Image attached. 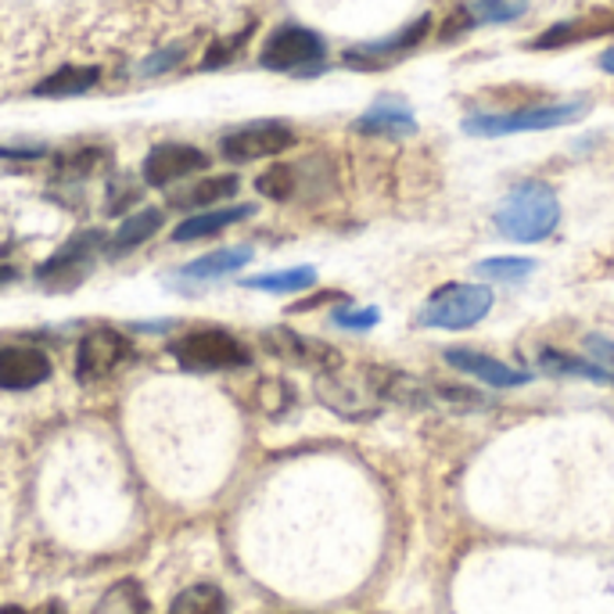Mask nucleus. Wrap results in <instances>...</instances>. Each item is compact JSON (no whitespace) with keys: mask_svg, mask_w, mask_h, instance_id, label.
<instances>
[{"mask_svg":"<svg viewBox=\"0 0 614 614\" xmlns=\"http://www.w3.org/2000/svg\"><path fill=\"white\" fill-rule=\"evenodd\" d=\"M557 220H561V201H557V190L542 180H525L511 187V195L496 209L500 234L522 244L546 241L557 230Z\"/></svg>","mask_w":614,"mask_h":614,"instance_id":"obj_1","label":"nucleus"},{"mask_svg":"<svg viewBox=\"0 0 614 614\" xmlns=\"http://www.w3.org/2000/svg\"><path fill=\"white\" fill-rule=\"evenodd\" d=\"M388 377L392 371H385V366H363V371H352V374L327 371L317 381V395L324 399V406L335 409V414L349 420H366L385 409Z\"/></svg>","mask_w":614,"mask_h":614,"instance_id":"obj_2","label":"nucleus"},{"mask_svg":"<svg viewBox=\"0 0 614 614\" xmlns=\"http://www.w3.org/2000/svg\"><path fill=\"white\" fill-rule=\"evenodd\" d=\"M590 112V101H557V105H531L517 108V112H489V116H468L463 119V133L471 136H507V133H539L553 127H568V122L582 119Z\"/></svg>","mask_w":614,"mask_h":614,"instance_id":"obj_3","label":"nucleus"},{"mask_svg":"<svg viewBox=\"0 0 614 614\" xmlns=\"http://www.w3.org/2000/svg\"><path fill=\"white\" fill-rule=\"evenodd\" d=\"M173 360L187 374H212V371H241L252 363V352L244 341H238L220 327H201L173 341Z\"/></svg>","mask_w":614,"mask_h":614,"instance_id":"obj_4","label":"nucleus"},{"mask_svg":"<svg viewBox=\"0 0 614 614\" xmlns=\"http://www.w3.org/2000/svg\"><path fill=\"white\" fill-rule=\"evenodd\" d=\"M493 309V288L485 284H446L417 313L420 327H446V331H463L474 327Z\"/></svg>","mask_w":614,"mask_h":614,"instance_id":"obj_5","label":"nucleus"},{"mask_svg":"<svg viewBox=\"0 0 614 614\" xmlns=\"http://www.w3.org/2000/svg\"><path fill=\"white\" fill-rule=\"evenodd\" d=\"M327 58V44L320 33L306 30V25H281L259 51V65L270 73H298V68L320 65Z\"/></svg>","mask_w":614,"mask_h":614,"instance_id":"obj_6","label":"nucleus"},{"mask_svg":"<svg viewBox=\"0 0 614 614\" xmlns=\"http://www.w3.org/2000/svg\"><path fill=\"white\" fill-rule=\"evenodd\" d=\"M295 144V130L281 119H259V122H244V127L230 130L220 141V155L227 162H259V158H273L281 152H288Z\"/></svg>","mask_w":614,"mask_h":614,"instance_id":"obj_7","label":"nucleus"},{"mask_svg":"<svg viewBox=\"0 0 614 614\" xmlns=\"http://www.w3.org/2000/svg\"><path fill=\"white\" fill-rule=\"evenodd\" d=\"M130 357H133V346L127 335L116 331V327H94V331L79 341L76 374L79 381H101L108 374H116Z\"/></svg>","mask_w":614,"mask_h":614,"instance_id":"obj_8","label":"nucleus"},{"mask_svg":"<svg viewBox=\"0 0 614 614\" xmlns=\"http://www.w3.org/2000/svg\"><path fill=\"white\" fill-rule=\"evenodd\" d=\"M201 169H209V155L195 144H155L144 158V184L147 187H169L184 176H195Z\"/></svg>","mask_w":614,"mask_h":614,"instance_id":"obj_9","label":"nucleus"},{"mask_svg":"<svg viewBox=\"0 0 614 614\" xmlns=\"http://www.w3.org/2000/svg\"><path fill=\"white\" fill-rule=\"evenodd\" d=\"M263 341H266V349L273 352V357L288 360L295 366H306V371L327 374V371H335V366L341 363V357L331 346H324V341L306 338L298 331H288V327H270V331L263 335Z\"/></svg>","mask_w":614,"mask_h":614,"instance_id":"obj_10","label":"nucleus"},{"mask_svg":"<svg viewBox=\"0 0 614 614\" xmlns=\"http://www.w3.org/2000/svg\"><path fill=\"white\" fill-rule=\"evenodd\" d=\"M428 30H431V19L420 15L417 22H409L406 30H399V33L388 36V40H374V44L349 47V51H346V65L363 68V73H374V68L388 65V62H395V58H403L406 51H414V47L420 44V40L428 36Z\"/></svg>","mask_w":614,"mask_h":614,"instance_id":"obj_11","label":"nucleus"},{"mask_svg":"<svg viewBox=\"0 0 614 614\" xmlns=\"http://www.w3.org/2000/svg\"><path fill=\"white\" fill-rule=\"evenodd\" d=\"M51 377V360L44 349L33 346H8L0 349V388L4 392H30Z\"/></svg>","mask_w":614,"mask_h":614,"instance_id":"obj_12","label":"nucleus"},{"mask_svg":"<svg viewBox=\"0 0 614 614\" xmlns=\"http://www.w3.org/2000/svg\"><path fill=\"white\" fill-rule=\"evenodd\" d=\"M446 363L460 374H471L478 381H485V385H500V388H517L531 377V374L514 371V366L500 363L496 357H485V352H474V349H446Z\"/></svg>","mask_w":614,"mask_h":614,"instance_id":"obj_13","label":"nucleus"},{"mask_svg":"<svg viewBox=\"0 0 614 614\" xmlns=\"http://www.w3.org/2000/svg\"><path fill=\"white\" fill-rule=\"evenodd\" d=\"M607 33H614V15H611V11H590V15H582V19H568V22L550 25V30L531 40V51L571 47V44H582V40L607 36Z\"/></svg>","mask_w":614,"mask_h":614,"instance_id":"obj_14","label":"nucleus"},{"mask_svg":"<svg viewBox=\"0 0 614 614\" xmlns=\"http://www.w3.org/2000/svg\"><path fill=\"white\" fill-rule=\"evenodd\" d=\"M357 133L366 136H409L417 133V119L409 112V105L403 98H377L366 112L357 119Z\"/></svg>","mask_w":614,"mask_h":614,"instance_id":"obj_15","label":"nucleus"},{"mask_svg":"<svg viewBox=\"0 0 614 614\" xmlns=\"http://www.w3.org/2000/svg\"><path fill=\"white\" fill-rule=\"evenodd\" d=\"M528 11L525 0H474V4L453 11V19L446 22L442 36H457L474 25H493V22H514Z\"/></svg>","mask_w":614,"mask_h":614,"instance_id":"obj_16","label":"nucleus"},{"mask_svg":"<svg viewBox=\"0 0 614 614\" xmlns=\"http://www.w3.org/2000/svg\"><path fill=\"white\" fill-rule=\"evenodd\" d=\"M252 212H255V205H227V209L195 212V216H187V220L173 230V241H176V244H187V241L212 238V234H220V230H227V227L249 220Z\"/></svg>","mask_w":614,"mask_h":614,"instance_id":"obj_17","label":"nucleus"},{"mask_svg":"<svg viewBox=\"0 0 614 614\" xmlns=\"http://www.w3.org/2000/svg\"><path fill=\"white\" fill-rule=\"evenodd\" d=\"M98 79H101L98 65H65L47 79H40L33 94L36 98H76V94H87L90 87H98Z\"/></svg>","mask_w":614,"mask_h":614,"instance_id":"obj_18","label":"nucleus"},{"mask_svg":"<svg viewBox=\"0 0 614 614\" xmlns=\"http://www.w3.org/2000/svg\"><path fill=\"white\" fill-rule=\"evenodd\" d=\"M162 209H141V212H133L130 220H122L119 230L112 234V241H108V255L119 259V255H127L133 249H141L144 241H152L158 230H162Z\"/></svg>","mask_w":614,"mask_h":614,"instance_id":"obj_19","label":"nucleus"},{"mask_svg":"<svg viewBox=\"0 0 614 614\" xmlns=\"http://www.w3.org/2000/svg\"><path fill=\"white\" fill-rule=\"evenodd\" d=\"M241 180L238 176H205V180L190 184L187 190H180V195H173L169 201L176 205V209H209V205H220V201H230L238 195Z\"/></svg>","mask_w":614,"mask_h":614,"instance_id":"obj_20","label":"nucleus"},{"mask_svg":"<svg viewBox=\"0 0 614 614\" xmlns=\"http://www.w3.org/2000/svg\"><path fill=\"white\" fill-rule=\"evenodd\" d=\"M98 244H101V230H84V234L68 238L62 249L36 270V277L40 281H51V277H58V273H65V270L84 266L87 259H94V249H98Z\"/></svg>","mask_w":614,"mask_h":614,"instance_id":"obj_21","label":"nucleus"},{"mask_svg":"<svg viewBox=\"0 0 614 614\" xmlns=\"http://www.w3.org/2000/svg\"><path fill=\"white\" fill-rule=\"evenodd\" d=\"M252 263V249L249 244H238V249H220L212 255H201L195 263L184 266V277H198V281H216L227 277V273H238L241 266Z\"/></svg>","mask_w":614,"mask_h":614,"instance_id":"obj_22","label":"nucleus"},{"mask_svg":"<svg viewBox=\"0 0 614 614\" xmlns=\"http://www.w3.org/2000/svg\"><path fill=\"white\" fill-rule=\"evenodd\" d=\"M536 363H539V371L542 374H561V377H590V381H596V385H611V374L604 371V366H596V363H585V360H579V357H568V352H557V349H539V357H536Z\"/></svg>","mask_w":614,"mask_h":614,"instance_id":"obj_23","label":"nucleus"},{"mask_svg":"<svg viewBox=\"0 0 614 614\" xmlns=\"http://www.w3.org/2000/svg\"><path fill=\"white\" fill-rule=\"evenodd\" d=\"M90 614H147V593L136 579H122L108 590Z\"/></svg>","mask_w":614,"mask_h":614,"instance_id":"obj_24","label":"nucleus"},{"mask_svg":"<svg viewBox=\"0 0 614 614\" xmlns=\"http://www.w3.org/2000/svg\"><path fill=\"white\" fill-rule=\"evenodd\" d=\"M169 614H227V596L220 585H212V582L187 585V590L173 600Z\"/></svg>","mask_w":614,"mask_h":614,"instance_id":"obj_25","label":"nucleus"},{"mask_svg":"<svg viewBox=\"0 0 614 614\" xmlns=\"http://www.w3.org/2000/svg\"><path fill=\"white\" fill-rule=\"evenodd\" d=\"M313 284H317V270L298 266V270H281V273H259V277L244 281V288L288 295V292H306V288H313Z\"/></svg>","mask_w":614,"mask_h":614,"instance_id":"obj_26","label":"nucleus"},{"mask_svg":"<svg viewBox=\"0 0 614 614\" xmlns=\"http://www.w3.org/2000/svg\"><path fill=\"white\" fill-rule=\"evenodd\" d=\"M531 270H536V259H522V255H500V259H485V263H478V266H474L478 277H485V281H500V284L525 281Z\"/></svg>","mask_w":614,"mask_h":614,"instance_id":"obj_27","label":"nucleus"},{"mask_svg":"<svg viewBox=\"0 0 614 614\" xmlns=\"http://www.w3.org/2000/svg\"><path fill=\"white\" fill-rule=\"evenodd\" d=\"M255 190L270 201H288L295 195V169L292 166H270L255 180Z\"/></svg>","mask_w":614,"mask_h":614,"instance_id":"obj_28","label":"nucleus"},{"mask_svg":"<svg viewBox=\"0 0 614 614\" xmlns=\"http://www.w3.org/2000/svg\"><path fill=\"white\" fill-rule=\"evenodd\" d=\"M252 30H244V33H238V36H230V40H220V44H212L209 47V54H205V62H201V68H220L223 62H230L238 54V47H244V36H249Z\"/></svg>","mask_w":614,"mask_h":614,"instance_id":"obj_29","label":"nucleus"},{"mask_svg":"<svg viewBox=\"0 0 614 614\" xmlns=\"http://www.w3.org/2000/svg\"><path fill=\"white\" fill-rule=\"evenodd\" d=\"M582 346H585V352L593 357V363L604 366V371L614 377V341H611V338H600V335H590V338L582 341Z\"/></svg>","mask_w":614,"mask_h":614,"instance_id":"obj_30","label":"nucleus"},{"mask_svg":"<svg viewBox=\"0 0 614 614\" xmlns=\"http://www.w3.org/2000/svg\"><path fill=\"white\" fill-rule=\"evenodd\" d=\"M335 324L346 327V331H366V327L377 324V309H341L335 313Z\"/></svg>","mask_w":614,"mask_h":614,"instance_id":"obj_31","label":"nucleus"},{"mask_svg":"<svg viewBox=\"0 0 614 614\" xmlns=\"http://www.w3.org/2000/svg\"><path fill=\"white\" fill-rule=\"evenodd\" d=\"M180 58H184V47H173V51H158L155 58H147V62H144V68H141V73H144V76H158V73H166V68L180 65Z\"/></svg>","mask_w":614,"mask_h":614,"instance_id":"obj_32","label":"nucleus"},{"mask_svg":"<svg viewBox=\"0 0 614 614\" xmlns=\"http://www.w3.org/2000/svg\"><path fill=\"white\" fill-rule=\"evenodd\" d=\"M600 68H604V73H611V76H614V47H607L604 54H600Z\"/></svg>","mask_w":614,"mask_h":614,"instance_id":"obj_33","label":"nucleus"},{"mask_svg":"<svg viewBox=\"0 0 614 614\" xmlns=\"http://www.w3.org/2000/svg\"><path fill=\"white\" fill-rule=\"evenodd\" d=\"M19 273H15V266H0V284H8V281H15Z\"/></svg>","mask_w":614,"mask_h":614,"instance_id":"obj_34","label":"nucleus"},{"mask_svg":"<svg viewBox=\"0 0 614 614\" xmlns=\"http://www.w3.org/2000/svg\"><path fill=\"white\" fill-rule=\"evenodd\" d=\"M0 614H30V611H25V607H15V604H11V607H0Z\"/></svg>","mask_w":614,"mask_h":614,"instance_id":"obj_35","label":"nucleus"},{"mask_svg":"<svg viewBox=\"0 0 614 614\" xmlns=\"http://www.w3.org/2000/svg\"><path fill=\"white\" fill-rule=\"evenodd\" d=\"M44 614H65V611H62L58 604H47V607H44Z\"/></svg>","mask_w":614,"mask_h":614,"instance_id":"obj_36","label":"nucleus"}]
</instances>
